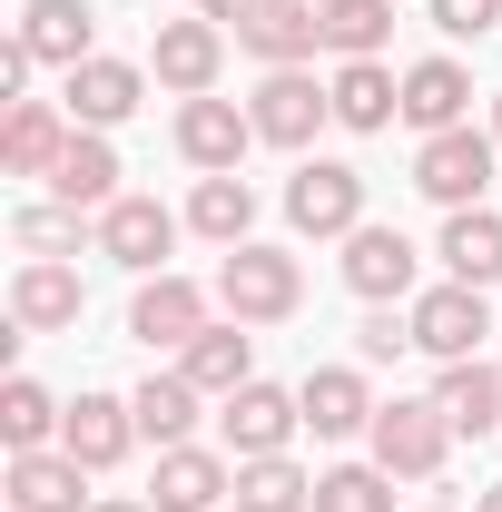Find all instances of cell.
Returning <instances> with one entry per match:
<instances>
[{"mask_svg":"<svg viewBox=\"0 0 502 512\" xmlns=\"http://www.w3.org/2000/svg\"><path fill=\"white\" fill-rule=\"evenodd\" d=\"M247 138H256V119L237 109V99H217V89L178 109V158H188V168H207V178H227V168L247 158Z\"/></svg>","mask_w":502,"mask_h":512,"instance_id":"cell-10","label":"cell"},{"mask_svg":"<svg viewBox=\"0 0 502 512\" xmlns=\"http://www.w3.org/2000/svg\"><path fill=\"white\" fill-rule=\"evenodd\" d=\"M237 493V473L217 463V453H197V444H168L158 453V483H148V503L158 512H217Z\"/></svg>","mask_w":502,"mask_h":512,"instance_id":"cell-17","label":"cell"},{"mask_svg":"<svg viewBox=\"0 0 502 512\" xmlns=\"http://www.w3.org/2000/svg\"><path fill=\"white\" fill-rule=\"evenodd\" d=\"M315 512H394V473L384 463H335V473H315Z\"/></svg>","mask_w":502,"mask_h":512,"instance_id":"cell-33","label":"cell"},{"mask_svg":"<svg viewBox=\"0 0 502 512\" xmlns=\"http://www.w3.org/2000/svg\"><path fill=\"white\" fill-rule=\"evenodd\" d=\"M69 138H79L69 109H50V99H10V119H0V168H10V178H50Z\"/></svg>","mask_w":502,"mask_h":512,"instance_id":"cell-11","label":"cell"},{"mask_svg":"<svg viewBox=\"0 0 502 512\" xmlns=\"http://www.w3.org/2000/svg\"><path fill=\"white\" fill-rule=\"evenodd\" d=\"M158 89H178V99H207L217 89V69H227V30L217 20H168L158 30Z\"/></svg>","mask_w":502,"mask_h":512,"instance_id":"cell-14","label":"cell"},{"mask_svg":"<svg viewBox=\"0 0 502 512\" xmlns=\"http://www.w3.org/2000/svg\"><path fill=\"white\" fill-rule=\"evenodd\" d=\"M89 0H30L20 10V40H30V60H60V69H79V60H99L89 50Z\"/></svg>","mask_w":502,"mask_h":512,"instance_id":"cell-27","label":"cell"},{"mask_svg":"<svg viewBox=\"0 0 502 512\" xmlns=\"http://www.w3.org/2000/svg\"><path fill=\"white\" fill-rule=\"evenodd\" d=\"M493 148H502V99H493Z\"/></svg>","mask_w":502,"mask_h":512,"instance_id":"cell-41","label":"cell"},{"mask_svg":"<svg viewBox=\"0 0 502 512\" xmlns=\"http://www.w3.org/2000/svg\"><path fill=\"white\" fill-rule=\"evenodd\" d=\"M365 444H375V463L394 473V483H434L443 453H453V424H443V404L424 394H394V404H375V424H365Z\"/></svg>","mask_w":502,"mask_h":512,"instance_id":"cell-2","label":"cell"},{"mask_svg":"<svg viewBox=\"0 0 502 512\" xmlns=\"http://www.w3.org/2000/svg\"><path fill=\"white\" fill-rule=\"evenodd\" d=\"M237 50H256L266 69H306L325 50V20H315V0H256L237 20Z\"/></svg>","mask_w":502,"mask_h":512,"instance_id":"cell-9","label":"cell"},{"mask_svg":"<svg viewBox=\"0 0 502 512\" xmlns=\"http://www.w3.org/2000/svg\"><path fill=\"white\" fill-rule=\"evenodd\" d=\"M325 89H335V119H345V128H365V138L404 119V79H394L384 60H345L335 79H325Z\"/></svg>","mask_w":502,"mask_h":512,"instance_id":"cell-23","label":"cell"},{"mask_svg":"<svg viewBox=\"0 0 502 512\" xmlns=\"http://www.w3.org/2000/svg\"><path fill=\"white\" fill-rule=\"evenodd\" d=\"M128 335H138V345H197V335H207V286H188V276H148L138 306H128Z\"/></svg>","mask_w":502,"mask_h":512,"instance_id":"cell-15","label":"cell"},{"mask_svg":"<svg viewBox=\"0 0 502 512\" xmlns=\"http://www.w3.org/2000/svg\"><path fill=\"white\" fill-rule=\"evenodd\" d=\"M237 512H315V473H296L286 453L237 463Z\"/></svg>","mask_w":502,"mask_h":512,"instance_id":"cell-31","label":"cell"},{"mask_svg":"<svg viewBox=\"0 0 502 512\" xmlns=\"http://www.w3.org/2000/svg\"><path fill=\"white\" fill-rule=\"evenodd\" d=\"M345 286H355L365 306H404V296H414V247H404V227H355V237H345Z\"/></svg>","mask_w":502,"mask_h":512,"instance_id":"cell-13","label":"cell"},{"mask_svg":"<svg viewBox=\"0 0 502 512\" xmlns=\"http://www.w3.org/2000/svg\"><path fill=\"white\" fill-rule=\"evenodd\" d=\"M434 404H443V424H453V434H502V375L483 365V355H463V365H443Z\"/></svg>","mask_w":502,"mask_h":512,"instance_id":"cell-26","label":"cell"},{"mask_svg":"<svg viewBox=\"0 0 502 512\" xmlns=\"http://www.w3.org/2000/svg\"><path fill=\"white\" fill-rule=\"evenodd\" d=\"M50 188H60V207H119V148H109V128H79L69 138Z\"/></svg>","mask_w":502,"mask_h":512,"instance_id":"cell-21","label":"cell"},{"mask_svg":"<svg viewBox=\"0 0 502 512\" xmlns=\"http://www.w3.org/2000/svg\"><path fill=\"white\" fill-rule=\"evenodd\" d=\"M79 266H60V256H30L20 276H10V325L20 335H60V325H79Z\"/></svg>","mask_w":502,"mask_h":512,"instance_id":"cell-12","label":"cell"},{"mask_svg":"<svg viewBox=\"0 0 502 512\" xmlns=\"http://www.w3.org/2000/svg\"><path fill=\"white\" fill-rule=\"evenodd\" d=\"M178 375H188L197 394H217V404H227L237 384H256V335H247L237 316H227V325H207L197 345H178Z\"/></svg>","mask_w":502,"mask_h":512,"instance_id":"cell-19","label":"cell"},{"mask_svg":"<svg viewBox=\"0 0 502 512\" xmlns=\"http://www.w3.org/2000/svg\"><path fill=\"white\" fill-rule=\"evenodd\" d=\"M434 512H443V503H434Z\"/></svg>","mask_w":502,"mask_h":512,"instance_id":"cell-42","label":"cell"},{"mask_svg":"<svg viewBox=\"0 0 502 512\" xmlns=\"http://www.w3.org/2000/svg\"><path fill=\"white\" fill-rule=\"evenodd\" d=\"M463 109H473V79H463V60H414V69H404V119L424 128V138L463 128Z\"/></svg>","mask_w":502,"mask_h":512,"instance_id":"cell-24","label":"cell"},{"mask_svg":"<svg viewBox=\"0 0 502 512\" xmlns=\"http://www.w3.org/2000/svg\"><path fill=\"white\" fill-rule=\"evenodd\" d=\"M404 316H414V345H424L434 365H463V355H483V335H493V306H483V286H463V276L424 286Z\"/></svg>","mask_w":502,"mask_h":512,"instance_id":"cell-5","label":"cell"},{"mask_svg":"<svg viewBox=\"0 0 502 512\" xmlns=\"http://www.w3.org/2000/svg\"><path fill=\"white\" fill-rule=\"evenodd\" d=\"M60 424H69V414L50 404V384H40V375H10V384H0V444H10V453H50Z\"/></svg>","mask_w":502,"mask_h":512,"instance_id":"cell-28","label":"cell"},{"mask_svg":"<svg viewBox=\"0 0 502 512\" xmlns=\"http://www.w3.org/2000/svg\"><path fill=\"white\" fill-rule=\"evenodd\" d=\"M473 512H502V483H493V493H483V503H473Z\"/></svg>","mask_w":502,"mask_h":512,"instance_id":"cell-40","label":"cell"},{"mask_svg":"<svg viewBox=\"0 0 502 512\" xmlns=\"http://www.w3.org/2000/svg\"><path fill=\"white\" fill-rule=\"evenodd\" d=\"M128 404H138V434H148L158 453H168V444H188V424H197V384H188V375H148L138 394H128Z\"/></svg>","mask_w":502,"mask_h":512,"instance_id":"cell-32","label":"cell"},{"mask_svg":"<svg viewBox=\"0 0 502 512\" xmlns=\"http://www.w3.org/2000/svg\"><path fill=\"white\" fill-rule=\"evenodd\" d=\"M404 345H414V316H394V306H375V316L355 325V355H365V365H394Z\"/></svg>","mask_w":502,"mask_h":512,"instance_id":"cell-35","label":"cell"},{"mask_svg":"<svg viewBox=\"0 0 502 512\" xmlns=\"http://www.w3.org/2000/svg\"><path fill=\"white\" fill-rule=\"evenodd\" d=\"M30 40H20V30H10V40H0V99H20V89H30Z\"/></svg>","mask_w":502,"mask_h":512,"instance_id":"cell-37","label":"cell"},{"mask_svg":"<svg viewBox=\"0 0 502 512\" xmlns=\"http://www.w3.org/2000/svg\"><path fill=\"white\" fill-rule=\"evenodd\" d=\"M89 463L69 453H10V512H89Z\"/></svg>","mask_w":502,"mask_h":512,"instance_id":"cell-22","label":"cell"},{"mask_svg":"<svg viewBox=\"0 0 502 512\" xmlns=\"http://www.w3.org/2000/svg\"><path fill=\"white\" fill-rule=\"evenodd\" d=\"M217 424H227V453H237V463H256V453H286V434L306 424V404H296L286 384H237Z\"/></svg>","mask_w":502,"mask_h":512,"instance_id":"cell-8","label":"cell"},{"mask_svg":"<svg viewBox=\"0 0 502 512\" xmlns=\"http://www.w3.org/2000/svg\"><path fill=\"white\" fill-rule=\"evenodd\" d=\"M286 217H296V237H355V227H365V168L306 158V168L286 178Z\"/></svg>","mask_w":502,"mask_h":512,"instance_id":"cell-4","label":"cell"},{"mask_svg":"<svg viewBox=\"0 0 502 512\" xmlns=\"http://www.w3.org/2000/svg\"><path fill=\"white\" fill-rule=\"evenodd\" d=\"M128 444H138V404H119V394H79V404H69V424H60V453H69V463L109 473Z\"/></svg>","mask_w":502,"mask_h":512,"instance_id":"cell-16","label":"cell"},{"mask_svg":"<svg viewBox=\"0 0 502 512\" xmlns=\"http://www.w3.org/2000/svg\"><path fill=\"white\" fill-rule=\"evenodd\" d=\"M10 227H20L30 256H79V207H20Z\"/></svg>","mask_w":502,"mask_h":512,"instance_id":"cell-34","label":"cell"},{"mask_svg":"<svg viewBox=\"0 0 502 512\" xmlns=\"http://www.w3.org/2000/svg\"><path fill=\"white\" fill-rule=\"evenodd\" d=\"M89 512H158V503H89Z\"/></svg>","mask_w":502,"mask_h":512,"instance_id":"cell-39","label":"cell"},{"mask_svg":"<svg viewBox=\"0 0 502 512\" xmlns=\"http://www.w3.org/2000/svg\"><path fill=\"white\" fill-rule=\"evenodd\" d=\"M256 0H197V20H217V30H227V20H247Z\"/></svg>","mask_w":502,"mask_h":512,"instance_id":"cell-38","label":"cell"},{"mask_svg":"<svg viewBox=\"0 0 502 512\" xmlns=\"http://www.w3.org/2000/svg\"><path fill=\"white\" fill-rule=\"evenodd\" d=\"M493 138L463 119V128H443V138H424L414 148V188L434 197V207H483V188H493Z\"/></svg>","mask_w":502,"mask_h":512,"instance_id":"cell-3","label":"cell"},{"mask_svg":"<svg viewBox=\"0 0 502 512\" xmlns=\"http://www.w3.org/2000/svg\"><path fill=\"white\" fill-rule=\"evenodd\" d=\"M434 256H443V276H463V286H493V276H502V217H493V207H453Z\"/></svg>","mask_w":502,"mask_h":512,"instance_id":"cell-25","label":"cell"},{"mask_svg":"<svg viewBox=\"0 0 502 512\" xmlns=\"http://www.w3.org/2000/svg\"><path fill=\"white\" fill-rule=\"evenodd\" d=\"M217 306H227V316L237 325H286L296 316V306H306V266H296V256L286 247H227V266H217Z\"/></svg>","mask_w":502,"mask_h":512,"instance_id":"cell-1","label":"cell"},{"mask_svg":"<svg viewBox=\"0 0 502 512\" xmlns=\"http://www.w3.org/2000/svg\"><path fill=\"white\" fill-rule=\"evenodd\" d=\"M138 89H148V69H138V60H109V50H99V60H79V69H69V119H79V128H119L128 109H138Z\"/></svg>","mask_w":502,"mask_h":512,"instance_id":"cell-18","label":"cell"},{"mask_svg":"<svg viewBox=\"0 0 502 512\" xmlns=\"http://www.w3.org/2000/svg\"><path fill=\"white\" fill-rule=\"evenodd\" d=\"M296 404H306V424L325 434V444L375 424V394H365V375H355V365H315V375L296 384Z\"/></svg>","mask_w":502,"mask_h":512,"instance_id":"cell-20","label":"cell"},{"mask_svg":"<svg viewBox=\"0 0 502 512\" xmlns=\"http://www.w3.org/2000/svg\"><path fill=\"white\" fill-rule=\"evenodd\" d=\"M99 256L128 266V276H168V247H178V217L158 207V197H119V207H99Z\"/></svg>","mask_w":502,"mask_h":512,"instance_id":"cell-6","label":"cell"},{"mask_svg":"<svg viewBox=\"0 0 502 512\" xmlns=\"http://www.w3.org/2000/svg\"><path fill=\"white\" fill-rule=\"evenodd\" d=\"M315 20H325L335 60H384V40H394V0H325Z\"/></svg>","mask_w":502,"mask_h":512,"instance_id":"cell-30","label":"cell"},{"mask_svg":"<svg viewBox=\"0 0 502 512\" xmlns=\"http://www.w3.org/2000/svg\"><path fill=\"white\" fill-rule=\"evenodd\" d=\"M247 119H256V138H266V148H306L315 128L335 119V89H315L306 69H266Z\"/></svg>","mask_w":502,"mask_h":512,"instance_id":"cell-7","label":"cell"},{"mask_svg":"<svg viewBox=\"0 0 502 512\" xmlns=\"http://www.w3.org/2000/svg\"><path fill=\"white\" fill-rule=\"evenodd\" d=\"M424 10H434L443 40H483V30L502 20V0H424Z\"/></svg>","mask_w":502,"mask_h":512,"instance_id":"cell-36","label":"cell"},{"mask_svg":"<svg viewBox=\"0 0 502 512\" xmlns=\"http://www.w3.org/2000/svg\"><path fill=\"white\" fill-rule=\"evenodd\" d=\"M188 227H197V237H217V247H247V227H256V188L237 178V168H227V178H197Z\"/></svg>","mask_w":502,"mask_h":512,"instance_id":"cell-29","label":"cell"}]
</instances>
